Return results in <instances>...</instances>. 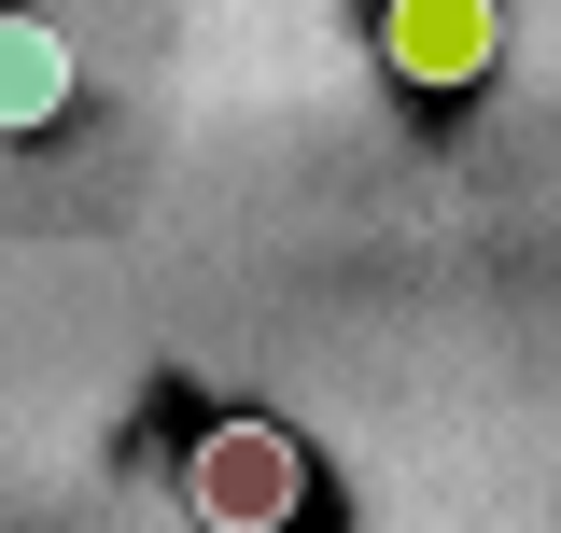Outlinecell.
Returning <instances> with one entry per match:
<instances>
[{
    "label": "cell",
    "instance_id": "1",
    "mask_svg": "<svg viewBox=\"0 0 561 533\" xmlns=\"http://www.w3.org/2000/svg\"><path fill=\"white\" fill-rule=\"evenodd\" d=\"M183 491H197V520L267 533V520H295L309 464H295V435H280V421H210V435H197V464H183Z\"/></svg>",
    "mask_w": 561,
    "mask_h": 533
},
{
    "label": "cell",
    "instance_id": "2",
    "mask_svg": "<svg viewBox=\"0 0 561 533\" xmlns=\"http://www.w3.org/2000/svg\"><path fill=\"white\" fill-rule=\"evenodd\" d=\"M491 43H505L491 0H393V14H379V57L408 70V84H478Z\"/></svg>",
    "mask_w": 561,
    "mask_h": 533
},
{
    "label": "cell",
    "instance_id": "3",
    "mask_svg": "<svg viewBox=\"0 0 561 533\" xmlns=\"http://www.w3.org/2000/svg\"><path fill=\"white\" fill-rule=\"evenodd\" d=\"M70 113V43L43 14H0V127H57Z\"/></svg>",
    "mask_w": 561,
    "mask_h": 533
}]
</instances>
